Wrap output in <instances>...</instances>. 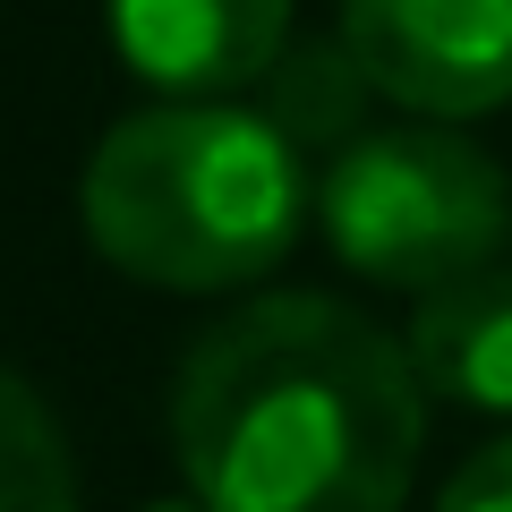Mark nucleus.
Masks as SVG:
<instances>
[{
    "label": "nucleus",
    "instance_id": "obj_1",
    "mask_svg": "<svg viewBox=\"0 0 512 512\" xmlns=\"http://www.w3.org/2000/svg\"><path fill=\"white\" fill-rule=\"evenodd\" d=\"M419 444L410 350L316 291L248 299L171 384V453L205 512H402Z\"/></svg>",
    "mask_w": 512,
    "mask_h": 512
},
{
    "label": "nucleus",
    "instance_id": "obj_2",
    "mask_svg": "<svg viewBox=\"0 0 512 512\" xmlns=\"http://www.w3.org/2000/svg\"><path fill=\"white\" fill-rule=\"evenodd\" d=\"M308 154L248 103H154L103 128L77 214L103 265L154 291H239L308 222Z\"/></svg>",
    "mask_w": 512,
    "mask_h": 512
},
{
    "label": "nucleus",
    "instance_id": "obj_3",
    "mask_svg": "<svg viewBox=\"0 0 512 512\" xmlns=\"http://www.w3.org/2000/svg\"><path fill=\"white\" fill-rule=\"evenodd\" d=\"M308 222L359 282L444 291L512 231V188L453 128H359L308 188Z\"/></svg>",
    "mask_w": 512,
    "mask_h": 512
},
{
    "label": "nucleus",
    "instance_id": "obj_4",
    "mask_svg": "<svg viewBox=\"0 0 512 512\" xmlns=\"http://www.w3.org/2000/svg\"><path fill=\"white\" fill-rule=\"evenodd\" d=\"M342 52L419 120H487L512 103V0H342Z\"/></svg>",
    "mask_w": 512,
    "mask_h": 512
},
{
    "label": "nucleus",
    "instance_id": "obj_5",
    "mask_svg": "<svg viewBox=\"0 0 512 512\" xmlns=\"http://www.w3.org/2000/svg\"><path fill=\"white\" fill-rule=\"evenodd\" d=\"M111 52L163 103H231L282 60L291 0H103Z\"/></svg>",
    "mask_w": 512,
    "mask_h": 512
},
{
    "label": "nucleus",
    "instance_id": "obj_6",
    "mask_svg": "<svg viewBox=\"0 0 512 512\" xmlns=\"http://www.w3.org/2000/svg\"><path fill=\"white\" fill-rule=\"evenodd\" d=\"M402 350L436 402L512 419V248H495L444 291H419Z\"/></svg>",
    "mask_w": 512,
    "mask_h": 512
},
{
    "label": "nucleus",
    "instance_id": "obj_7",
    "mask_svg": "<svg viewBox=\"0 0 512 512\" xmlns=\"http://www.w3.org/2000/svg\"><path fill=\"white\" fill-rule=\"evenodd\" d=\"M367 94L376 86L359 77V60H350L342 43H308V52L282 43V60L265 69V120H274L299 154H333V146L359 137Z\"/></svg>",
    "mask_w": 512,
    "mask_h": 512
},
{
    "label": "nucleus",
    "instance_id": "obj_8",
    "mask_svg": "<svg viewBox=\"0 0 512 512\" xmlns=\"http://www.w3.org/2000/svg\"><path fill=\"white\" fill-rule=\"evenodd\" d=\"M0 512H77V470L52 402L0 367Z\"/></svg>",
    "mask_w": 512,
    "mask_h": 512
},
{
    "label": "nucleus",
    "instance_id": "obj_9",
    "mask_svg": "<svg viewBox=\"0 0 512 512\" xmlns=\"http://www.w3.org/2000/svg\"><path fill=\"white\" fill-rule=\"evenodd\" d=\"M436 512H512V436L478 444V453L461 461L453 478H444Z\"/></svg>",
    "mask_w": 512,
    "mask_h": 512
},
{
    "label": "nucleus",
    "instance_id": "obj_10",
    "mask_svg": "<svg viewBox=\"0 0 512 512\" xmlns=\"http://www.w3.org/2000/svg\"><path fill=\"white\" fill-rule=\"evenodd\" d=\"M137 512H205L197 495H163V504H137Z\"/></svg>",
    "mask_w": 512,
    "mask_h": 512
}]
</instances>
